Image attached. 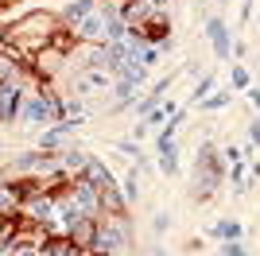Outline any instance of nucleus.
Instances as JSON below:
<instances>
[{
	"instance_id": "12",
	"label": "nucleus",
	"mask_w": 260,
	"mask_h": 256,
	"mask_svg": "<svg viewBox=\"0 0 260 256\" xmlns=\"http://www.w3.org/2000/svg\"><path fill=\"white\" fill-rule=\"evenodd\" d=\"M74 43H78V31H74V27H66V31H54L51 35V51L70 54V51H74Z\"/></svg>"
},
{
	"instance_id": "20",
	"label": "nucleus",
	"mask_w": 260,
	"mask_h": 256,
	"mask_svg": "<svg viewBox=\"0 0 260 256\" xmlns=\"http://www.w3.org/2000/svg\"><path fill=\"white\" fill-rule=\"evenodd\" d=\"M140 198V190H136V175H128L124 179V202H136Z\"/></svg>"
},
{
	"instance_id": "26",
	"label": "nucleus",
	"mask_w": 260,
	"mask_h": 256,
	"mask_svg": "<svg viewBox=\"0 0 260 256\" xmlns=\"http://www.w3.org/2000/svg\"><path fill=\"white\" fill-rule=\"evenodd\" d=\"M78 256H98V252H89V248H82V252H78Z\"/></svg>"
},
{
	"instance_id": "8",
	"label": "nucleus",
	"mask_w": 260,
	"mask_h": 256,
	"mask_svg": "<svg viewBox=\"0 0 260 256\" xmlns=\"http://www.w3.org/2000/svg\"><path fill=\"white\" fill-rule=\"evenodd\" d=\"M89 12H98V0H74V4H66V8H62L58 20H62V27H78Z\"/></svg>"
},
{
	"instance_id": "21",
	"label": "nucleus",
	"mask_w": 260,
	"mask_h": 256,
	"mask_svg": "<svg viewBox=\"0 0 260 256\" xmlns=\"http://www.w3.org/2000/svg\"><path fill=\"white\" fill-rule=\"evenodd\" d=\"M152 229H155V233H167V229H171V213H155Z\"/></svg>"
},
{
	"instance_id": "14",
	"label": "nucleus",
	"mask_w": 260,
	"mask_h": 256,
	"mask_svg": "<svg viewBox=\"0 0 260 256\" xmlns=\"http://www.w3.org/2000/svg\"><path fill=\"white\" fill-rule=\"evenodd\" d=\"M86 163H89V155H82V151H66L62 155V171H78V175H82Z\"/></svg>"
},
{
	"instance_id": "11",
	"label": "nucleus",
	"mask_w": 260,
	"mask_h": 256,
	"mask_svg": "<svg viewBox=\"0 0 260 256\" xmlns=\"http://www.w3.org/2000/svg\"><path fill=\"white\" fill-rule=\"evenodd\" d=\"M206 233L214 237V241H237V237H241V225L237 221H214Z\"/></svg>"
},
{
	"instance_id": "24",
	"label": "nucleus",
	"mask_w": 260,
	"mask_h": 256,
	"mask_svg": "<svg viewBox=\"0 0 260 256\" xmlns=\"http://www.w3.org/2000/svg\"><path fill=\"white\" fill-rule=\"evenodd\" d=\"M202 248H206V241H202V237H190V241H186V252H202Z\"/></svg>"
},
{
	"instance_id": "15",
	"label": "nucleus",
	"mask_w": 260,
	"mask_h": 256,
	"mask_svg": "<svg viewBox=\"0 0 260 256\" xmlns=\"http://www.w3.org/2000/svg\"><path fill=\"white\" fill-rule=\"evenodd\" d=\"M229 89H249V70H245L241 62L229 70Z\"/></svg>"
},
{
	"instance_id": "25",
	"label": "nucleus",
	"mask_w": 260,
	"mask_h": 256,
	"mask_svg": "<svg viewBox=\"0 0 260 256\" xmlns=\"http://www.w3.org/2000/svg\"><path fill=\"white\" fill-rule=\"evenodd\" d=\"M249 101H252V105H260V89H249Z\"/></svg>"
},
{
	"instance_id": "5",
	"label": "nucleus",
	"mask_w": 260,
	"mask_h": 256,
	"mask_svg": "<svg viewBox=\"0 0 260 256\" xmlns=\"http://www.w3.org/2000/svg\"><path fill=\"white\" fill-rule=\"evenodd\" d=\"M206 35H210V43H214L217 62H229V58H233V39H229V27L214 16V20H206Z\"/></svg>"
},
{
	"instance_id": "3",
	"label": "nucleus",
	"mask_w": 260,
	"mask_h": 256,
	"mask_svg": "<svg viewBox=\"0 0 260 256\" xmlns=\"http://www.w3.org/2000/svg\"><path fill=\"white\" fill-rule=\"evenodd\" d=\"M20 101H23V78L12 70L8 78H0V124L20 117Z\"/></svg>"
},
{
	"instance_id": "17",
	"label": "nucleus",
	"mask_w": 260,
	"mask_h": 256,
	"mask_svg": "<svg viewBox=\"0 0 260 256\" xmlns=\"http://www.w3.org/2000/svg\"><path fill=\"white\" fill-rule=\"evenodd\" d=\"M210 85H214V78H210V74H202V78H198V85H194V93H190V101H194V105H198V101H202V97L210 93Z\"/></svg>"
},
{
	"instance_id": "13",
	"label": "nucleus",
	"mask_w": 260,
	"mask_h": 256,
	"mask_svg": "<svg viewBox=\"0 0 260 256\" xmlns=\"http://www.w3.org/2000/svg\"><path fill=\"white\" fill-rule=\"evenodd\" d=\"M113 93H117V109L132 105V101H136V82H124V78H117V85H113Z\"/></svg>"
},
{
	"instance_id": "1",
	"label": "nucleus",
	"mask_w": 260,
	"mask_h": 256,
	"mask_svg": "<svg viewBox=\"0 0 260 256\" xmlns=\"http://www.w3.org/2000/svg\"><path fill=\"white\" fill-rule=\"evenodd\" d=\"M58 16L54 12H31V16H23L20 23H12L8 27V43L16 47L20 54H43L51 47V35L58 31Z\"/></svg>"
},
{
	"instance_id": "6",
	"label": "nucleus",
	"mask_w": 260,
	"mask_h": 256,
	"mask_svg": "<svg viewBox=\"0 0 260 256\" xmlns=\"http://www.w3.org/2000/svg\"><path fill=\"white\" fill-rule=\"evenodd\" d=\"M78 31V39H93V43H105V12H101V4H98V12H89L86 20L74 27Z\"/></svg>"
},
{
	"instance_id": "10",
	"label": "nucleus",
	"mask_w": 260,
	"mask_h": 256,
	"mask_svg": "<svg viewBox=\"0 0 260 256\" xmlns=\"http://www.w3.org/2000/svg\"><path fill=\"white\" fill-rule=\"evenodd\" d=\"M124 194H120V186H113V190H101V213H124Z\"/></svg>"
},
{
	"instance_id": "23",
	"label": "nucleus",
	"mask_w": 260,
	"mask_h": 256,
	"mask_svg": "<svg viewBox=\"0 0 260 256\" xmlns=\"http://www.w3.org/2000/svg\"><path fill=\"white\" fill-rule=\"evenodd\" d=\"M225 159L229 163H241V159H245V148H225Z\"/></svg>"
},
{
	"instance_id": "19",
	"label": "nucleus",
	"mask_w": 260,
	"mask_h": 256,
	"mask_svg": "<svg viewBox=\"0 0 260 256\" xmlns=\"http://www.w3.org/2000/svg\"><path fill=\"white\" fill-rule=\"evenodd\" d=\"M198 105L206 109V113H210V109H225V105H229V93H217V97H202Z\"/></svg>"
},
{
	"instance_id": "7",
	"label": "nucleus",
	"mask_w": 260,
	"mask_h": 256,
	"mask_svg": "<svg viewBox=\"0 0 260 256\" xmlns=\"http://www.w3.org/2000/svg\"><path fill=\"white\" fill-rule=\"evenodd\" d=\"M82 175H86V179L93 182L98 190H113V186H117V179L109 175V167L98 159V155H89V163H86V171H82Z\"/></svg>"
},
{
	"instance_id": "4",
	"label": "nucleus",
	"mask_w": 260,
	"mask_h": 256,
	"mask_svg": "<svg viewBox=\"0 0 260 256\" xmlns=\"http://www.w3.org/2000/svg\"><path fill=\"white\" fill-rule=\"evenodd\" d=\"M128 35H136V39L152 43V47H159L163 39H171V20L163 16V12H152L148 20H140L136 27H128Z\"/></svg>"
},
{
	"instance_id": "27",
	"label": "nucleus",
	"mask_w": 260,
	"mask_h": 256,
	"mask_svg": "<svg viewBox=\"0 0 260 256\" xmlns=\"http://www.w3.org/2000/svg\"><path fill=\"white\" fill-rule=\"evenodd\" d=\"M217 4H225V0H217Z\"/></svg>"
},
{
	"instance_id": "18",
	"label": "nucleus",
	"mask_w": 260,
	"mask_h": 256,
	"mask_svg": "<svg viewBox=\"0 0 260 256\" xmlns=\"http://www.w3.org/2000/svg\"><path fill=\"white\" fill-rule=\"evenodd\" d=\"M117 151H124V155H132V159H140V163H144V151H140V144H136V140H120Z\"/></svg>"
},
{
	"instance_id": "9",
	"label": "nucleus",
	"mask_w": 260,
	"mask_h": 256,
	"mask_svg": "<svg viewBox=\"0 0 260 256\" xmlns=\"http://www.w3.org/2000/svg\"><path fill=\"white\" fill-rule=\"evenodd\" d=\"M82 248L70 241L66 233H58V237H51V241H43V256H78Z\"/></svg>"
},
{
	"instance_id": "22",
	"label": "nucleus",
	"mask_w": 260,
	"mask_h": 256,
	"mask_svg": "<svg viewBox=\"0 0 260 256\" xmlns=\"http://www.w3.org/2000/svg\"><path fill=\"white\" fill-rule=\"evenodd\" d=\"M249 144H252V148H260V117L249 120Z\"/></svg>"
},
{
	"instance_id": "2",
	"label": "nucleus",
	"mask_w": 260,
	"mask_h": 256,
	"mask_svg": "<svg viewBox=\"0 0 260 256\" xmlns=\"http://www.w3.org/2000/svg\"><path fill=\"white\" fill-rule=\"evenodd\" d=\"M221 179H225V159L214 151V144H202V151L194 159V186H190L194 202H206L210 194L221 186Z\"/></svg>"
},
{
	"instance_id": "16",
	"label": "nucleus",
	"mask_w": 260,
	"mask_h": 256,
	"mask_svg": "<svg viewBox=\"0 0 260 256\" xmlns=\"http://www.w3.org/2000/svg\"><path fill=\"white\" fill-rule=\"evenodd\" d=\"M217 256H249V248L241 245V237H237V241H221V248H217Z\"/></svg>"
}]
</instances>
